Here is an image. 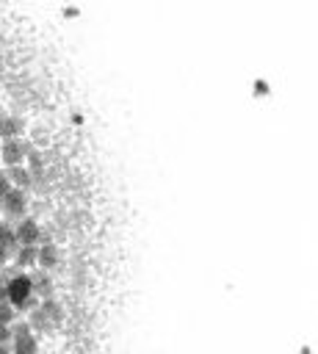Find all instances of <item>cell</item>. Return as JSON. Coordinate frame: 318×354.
I'll return each mask as SVG.
<instances>
[{"instance_id":"6da1fadb","label":"cell","mask_w":318,"mask_h":354,"mask_svg":"<svg viewBox=\"0 0 318 354\" xmlns=\"http://www.w3.org/2000/svg\"><path fill=\"white\" fill-rule=\"evenodd\" d=\"M6 296L14 307H31L34 304V277L31 274H14L6 282Z\"/></svg>"},{"instance_id":"7a4b0ae2","label":"cell","mask_w":318,"mask_h":354,"mask_svg":"<svg viewBox=\"0 0 318 354\" xmlns=\"http://www.w3.org/2000/svg\"><path fill=\"white\" fill-rule=\"evenodd\" d=\"M28 152H31V147L23 138H3V144H0V160H3L9 169L12 166H23Z\"/></svg>"},{"instance_id":"3957f363","label":"cell","mask_w":318,"mask_h":354,"mask_svg":"<svg viewBox=\"0 0 318 354\" xmlns=\"http://www.w3.org/2000/svg\"><path fill=\"white\" fill-rule=\"evenodd\" d=\"M59 321H61V307H59L53 299H47V302H42V304L34 310L31 326H36V329H50V326H56Z\"/></svg>"},{"instance_id":"277c9868","label":"cell","mask_w":318,"mask_h":354,"mask_svg":"<svg viewBox=\"0 0 318 354\" xmlns=\"http://www.w3.org/2000/svg\"><path fill=\"white\" fill-rule=\"evenodd\" d=\"M12 337H14V351L12 354H39V343L31 332V324H17L12 329Z\"/></svg>"},{"instance_id":"5b68a950","label":"cell","mask_w":318,"mask_h":354,"mask_svg":"<svg viewBox=\"0 0 318 354\" xmlns=\"http://www.w3.org/2000/svg\"><path fill=\"white\" fill-rule=\"evenodd\" d=\"M0 205H3V211H6L9 216L23 219L25 211H28V191H23V189H9V194L0 200Z\"/></svg>"},{"instance_id":"8992f818","label":"cell","mask_w":318,"mask_h":354,"mask_svg":"<svg viewBox=\"0 0 318 354\" xmlns=\"http://www.w3.org/2000/svg\"><path fill=\"white\" fill-rule=\"evenodd\" d=\"M14 236H17V244L20 247H39V238H42V230L34 219L23 216V222L14 227Z\"/></svg>"},{"instance_id":"52a82bcc","label":"cell","mask_w":318,"mask_h":354,"mask_svg":"<svg viewBox=\"0 0 318 354\" xmlns=\"http://www.w3.org/2000/svg\"><path fill=\"white\" fill-rule=\"evenodd\" d=\"M6 177H9L12 189H23V191H28V189L34 186V174H31V169H28V166H12V169L6 171Z\"/></svg>"},{"instance_id":"ba28073f","label":"cell","mask_w":318,"mask_h":354,"mask_svg":"<svg viewBox=\"0 0 318 354\" xmlns=\"http://www.w3.org/2000/svg\"><path fill=\"white\" fill-rule=\"evenodd\" d=\"M23 122L14 116H3V127H0V138H23Z\"/></svg>"},{"instance_id":"9c48e42d","label":"cell","mask_w":318,"mask_h":354,"mask_svg":"<svg viewBox=\"0 0 318 354\" xmlns=\"http://www.w3.org/2000/svg\"><path fill=\"white\" fill-rule=\"evenodd\" d=\"M36 263H39L42 269H53V266L59 263V249H56L53 244H42V247H39V255H36Z\"/></svg>"},{"instance_id":"30bf717a","label":"cell","mask_w":318,"mask_h":354,"mask_svg":"<svg viewBox=\"0 0 318 354\" xmlns=\"http://www.w3.org/2000/svg\"><path fill=\"white\" fill-rule=\"evenodd\" d=\"M39 247H20L17 249V266H36Z\"/></svg>"},{"instance_id":"8fae6325","label":"cell","mask_w":318,"mask_h":354,"mask_svg":"<svg viewBox=\"0 0 318 354\" xmlns=\"http://www.w3.org/2000/svg\"><path fill=\"white\" fill-rule=\"evenodd\" d=\"M34 293H39L42 296V302L45 299H50V293H53V282H50V277H34Z\"/></svg>"},{"instance_id":"7c38bea8","label":"cell","mask_w":318,"mask_h":354,"mask_svg":"<svg viewBox=\"0 0 318 354\" xmlns=\"http://www.w3.org/2000/svg\"><path fill=\"white\" fill-rule=\"evenodd\" d=\"M14 315H17V310H14L12 302H3V304H0V324H9V326H12Z\"/></svg>"},{"instance_id":"4fadbf2b","label":"cell","mask_w":318,"mask_h":354,"mask_svg":"<svg viewBox=\"0 0 318 354\" xmlns=\"http://www.w3.org/2000/svg\"><path fill=\"white\" fill-rule=\"evenodd\" d=\"M9 189H12V183H9V177H6V174H0V200H3V197L9 194Z\"/></svg>"},{"instance_id":"5bb4252c","label":"cell","mask_w":318,"mask_h":354,"mask_svg":"<svg viewBox=\"0 0 318 354\" xmlns=\"http://www.w3.org/2000/svg\"><path fill=\"white\" fill-rule=\"evenodd\" d=\"M0 354H12V351H9L6 346H0Z\"/></svg>"},{"instance_id":"9a60e30c","label":"cell","mask_w":318,"mask_h":354,"mask_svg":"<svg viewBox=\"0 0 318 354\" xmlns=\"http://www.w3.org/2000/svg\"><path fill=\"white\" fill-rule=\"evenodd\" d=\"M0 127H3V114H0Z\"/></svg>"}]
</instances>
